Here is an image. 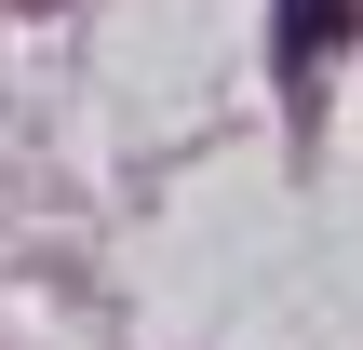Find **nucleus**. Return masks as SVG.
<instances>
[{
  "instance_id": "f257e3e1",
  "label": "nucleus",
  "mask_w": 363,
  "mask_h": 350,
  "mask_svg": "<svg viewBox=\"0 0 363 350\" xmlns=\"http://www.w3.org/2000/svg\"><path fill=\"white\" fill-rule=\"evenodd\" d=\"M337 27H350V0H283V67L310 81V54H323Z\"/></svg>"
}]
</instances>
